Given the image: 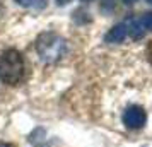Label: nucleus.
I'll return each mask as SVG.
<instances>
[{
	"label": "nucleus",
	"mask_w": 152,
	"mask_h": 147,
	"mask_svg": "<svg viewBox=\"0 0 152 147\" xmlns=\"http://www.w3.org/2000/svg\"><path fill=\"white\" fill-rule=\"evenodd\" d=\"M26 67L21 51L10 48L0 56V80L7 86H17L24 79Z\"/></svg>",
	"instance_id": "nucleus-1"
},
{
	"label": "nucleus",
	"mask_w": 152,
	"mask_h": 147,
	"mask_svg": "<svg viewBox=\"0 0 152 147\" xmlns=\"http://www.w3.org/2000/svg\"><path fill=\"white\" fill-rule=\"evenodd\" d=\"M36 51L43 62L55 63L67 53V41L55 33H43L36 39Z\"/></svg>",
	"instance_id": "nucleus-2"
},
{
	"label": "nucleus",
	"mask_w": 152,
	"mask_h": 147,
	"mask_svg": "<svg viewBox=\"0 0 152 147\" xmlns=\"http://www.w3.org/2000/svg\"><path fill=\"white\" fill-rule=\"evenodd\" d=\"M145 121H147V115H145V110L142 106H128L123 113V123L128 128L132 130H138V128H142L145 125Z\"/></svg>",
	"instance_id": "nucleus-3"
},
{
	"label": "nucleus",
	"mask_w": 152,
	"mask_h": 147,
	"mask_svg": "<svg viewBox=\"0 0 152 147\" xmlns=\"http://www.w3.org/2000/svg\"><path fill=\"white\" fill-rule=\"evenodd\" d=\"M125 26H126V33H128L133 39H140V38H144L145 29H144V26H142L140 19L132 17V19H128V21L125 22Z\"/></svg>",
	"instance_id": "nucleus-4"
},
{
	"label": "nucleus",
	"mask_w": 152,
	"mask_h": 147,
	"mask_svg": "<svg viewBox=\"0 0 152 147\" xmlns=\"http://www.w3.org/2000/svg\"><path fill=\"white\" fill-rule=\"evenodd\" d=\"M126 26H125V22H121V24H116L115 28L110 29V33L106 34V41L108 43H121L126 38Z\"/></svg>",
	"instance_id": "nucleus-5"
},
{
	"label": "nucleus",
	"mask_w": 152,
	"mask_h": 147,
	"mask_svg": "<svg viewBox=\"0 0 152 147\" xmlns=\"http://www.w3.org/2000/svg\"><path fill=\"white\" fill-rule=\"evenodd\" d=\"M19 5L22 7H28V9H34V10H43L46 7V0H15Z\"/></svg>",
	"instance_id": "nucleus-6"
},
{
	"label": "nucleus",
	"mask_w": 152,
	"mask_h": 147,
	"mask_svg": "<svg viewBox=\"0 0 152 147\" xmlns=\"http://www.w3.org/2000/svg\"><path fill=\"white\" fill-rule=\"evenodd\" d=\"M140 22H142L144 29H147V31L152 33V12H147V14L142 15V17H140Z\"/></svg>",
	"instance_id": "nucleus-7"
},
{
	"label": "nucleus",
	"mask_w": 152,
	"mask_h": 147,
	"mask_svg": "<svg viewBox=\"0 0 152 147\" xmlns=\"http://www.w3.org/2000/svg\"><path fill=\"white\" fill-rule=\"evenodd\" d=\"M147 60H149V63L152 65V41L147 45Z\"/></svg>",
	"instance_id": "nucleus-8"
},
{
	"label": "nucleus",
	"mask_w": 152,
	"mask_h": 147,
	"mask_svg": "<svg viewBox=\"0 0 152 147\" xmlns=\"http://www.w3.org/2000/svg\"><path fill=\"white\" fill-rule=\"evenodd\" d=\"M69 2H72V0H56V4H58V5H67Z\"/></svg>",
	"instance_id": "nucleus-9"
},
{
	"label": "nucleus",
	"mask_w": 152,
	"mask_h": 147,
	"mask_svg": "<svg viewBox=\"0 0 152 147\" xmlns=\"http://www.w3.org/2000/svg\"><path fill=\"white\" fill-rule=\"evenodd\" d=\"M0 147H15V146H14V144H9V142H2Z\"/></svg>",
	"instance_id": "nucleus-10"
},
{
	"label": "nucleus",
	"mask_w": 152,
	"mask_h": 147,
	"mask_svg": "<svg viewBox=\"0 0 152 147\" xmlns=\"http://www.w3.org/2000/svg\"><path fill=\"white\" fill-rule=\"evenodd\" d=\"M125 4H126V5H132V4H135V2H137V0H123Z\"/></svg>",
	"instance_id": "nucleus-11"
},
{
	"label": "nucleus",
	"mask_w": 152,
	"mask_h": 147,
	"mask_svg": "<svg viewBox=\"0 0 152 147\" xmlns=\"http://www.w3.org/2000/svg\"><path fill=\"white\" fill-rule=\"evenodd\" d=\"M147 2H149V4H152V0H147Z\"/></svg>",
	"instance_id": "nucleus-12"
}]
</instances>
